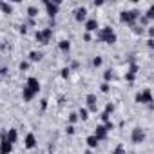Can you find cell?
<instances>
[{
	"mask_svg": "<svg viewBox=\"0 0 154 154\" xmlns=\"http://www.w3.org/2000/svg\"><path fill=\"white\" fill-rule=\"evenodd\" d=\"M98 38L102 42H105V44H116V40H118L114 29H111V27H102L98 31Z\"/></svg>",
	"mask_w": 154,
	"mask_h": 154,
	"instance_id": "1",
	"label": "cell"
},
{
	"mask_svg": "<svg viewBox=\"0 0 154 154\" xmlns=\"http://www.w3.org/2000/svg\"><path fill=\"white\" fill-rule=\"evenodd\" d=\"M140 18V13L136 11V9H131V11H123L122 15H120V20L123 22V24H129V26H134V22Z\"/></svg>",
	"mask_w": 154,
	"mask_h": 154,
	"instance_id": "2",
	"label": "cell"
},
{
	"mask_svg": "<svg viewBox=\"0 0 154 154\" xmlns=\"http://www.w3.org/2000/svg\"><path fill=\"white\" fill-rule=\"evenodd\" d=\"M35 36H36L38 44H44V45H47V44H49V40L53 38V29H51V27H45V29H38Z\"/></svg>",
	"mask_w": 154,
	"mask_h": 154,
	"instance_id": "3",
	"label": "cell"
},
{
	"mask_svg": "<svg viewBox=\"0 0 154 154\" xmlns=\"http://www.w3.org/2000/svg\"><path fill=\"white\" fill-rule=\"evenodd\" d=\"M134 102L136 103H152V93H150V89H143L141 93H136V96H134Z\"/></svg>",
	"mask_w": 154,
	"mask_h": 154,
	"instance_id": "4",
	"label": "cell"
},
{
	"mask_svg": "<svg viewBox=\"0 0 154 154\" xmlns=\"http://www.w3.org/2000/svg\"><path fill=\"white\" fill-rule=\"evenodd\" d=\"M44 6H45V13H47V17H49V18L56 17V15H58V11H60V2H51V0H45Z\"/></svg>",
	"mask_w": 154,
	"mask_h": 154,
	"instance_id": "5",
	"label": "cell"
},
{
	"mask_svg": "<svg viewBox=\"0 0 154 154\" xmlns=\"http://www.w3.org/2000/svg\"><path fill=\"white\" fill-rule=\"evenodd\" d=\"M13 145L6 140V131L0 132V154H11Z\"/></svg>",
	"mask_w": 154,
	"mask_h": 154,
	"instance_id": "6",
	"label": "cell"
},
{
	"mask_svg": "<svg viewBox=\"0 0 154 154\" xmlns=\"http://www.w3.org/2000/svg\"><path fill=\"white\" fill-rule=\"evenodd\" d=\"M26 89L31 91L33 94H38V93H40V82H38V78H35V76H29L27 82H26Z\"/></svg>",
	"mask_w": 154,
	"mask_h": 154,
	"instance_id": "7",
	"label": "cell"
},
{
	"mask_svg": "<svg viewBox=\"0 0 154 154\" xmlns=\"http://www.w3.org/2000/svg\"><path fill=\"white\" fill-rule=\"evenodd\" d=\"M72 15H74V20H76V22H85V20H87V8H84V6L76 8V9L72 11Z\"/></svg>",
	"mask_w": 154,
	"mask_h": 154,
	"instance_id": "8",
	"label": "cell"
},
{
	"mask_svg": "<svg viewBox=\"0 0 154 154\" xmlns=\"http://www.w3.org/2000/svg\"><path fill=\"white\" fill-rule=\"evenodd\" d=\"M131 140H132V143H141V141L145 140V131L140 129V127L132 129V132H131Z\"/></svg>",
	"mask_w": 154,
	"mask_h": 154,
	"instance_id": "9",
	"label": "cell"
},
{
	"mask_svg": "<svg viewBox=\"0 0 154 154\" xmlns=\"http://www.w3.org/2000/svg\"><path fill=\"white\" fill-rule=\"evenodd\" d=\"M84 26H85V33H94L96 29H100V24L96 18H87L84 22Z\"/></svg>",
	"mask_w": 154,
	"mask_h": 154,
	"instance_id": "10",
	"label": "cell"
},
{
	"mask_svg": "<svg viewBox=\"0 0 154 154\" xmlns=\"http://www.w3.org/2000/svg\"><path fill=\"white\" fill-rule=\"evenodd\" d=\"M93 134L98 138V141H103V140H107V136H109V132H107V129L103 127V123L96 125V129H94V132H93Z\"/></svg>",
	"mask_w": 154,
	"mask_h": 154,
	"instance_id": "11",
	"label": "cell"
},
{
	"mask_svg": "<svg viewBox=\"0 0 154 154\" xmlns=\"http://www.w3.org/2000/svg\"><path fill=\"white\" fill-rule=\"evenodd\" d=\"M6 140H8L11 145H15V143L18 141V129H15V127L8 129V131H6Z\"/></svg>",
	"mask_w": 154,
	"mask_h": 154,
	"instance_id": "12",
	"label": "cell"
},
{
	"mask_svg": "<svg viewBox=\"0 0 154 154\" xmlns=\"http://www.w3.org/2000/svg\"><path fill=\"white\" fill-rule=\"evenodd\" d=\"M24 145H26V149H35L36 147V136L33 134V132H27L26 134V138H24Z\"/></svg>",
	"mask_w": 154,
	"mask_h": 154,
	"instance_id": "13",
	"label": "cell"
},
{
	"mask_svg": "<svg viewBox=\"0 0 154 154\" xmlns=\"http://www.w3.org/2000/svg\"><path fill=\"white\" fill-rule=\"evenodd\" d=\"M85 143H87V147L93 150V149H96L98 145H100V141H98V138L94 136V134H91V136H87V140H85Z\"/></svg>",
	"mask_w": 154,
	"mask_h": 154,
	"instance_id": "14",
	"label": "cell"
},
{
	"mask_svg": "<svg viewBox=\"0 0 154 154\" xmlns=\"http://www.w3.org/2000/svg\"><path fill=\"white\" fill-rule=\"evenodd\" d=\"M0 11H2L4 15H11V13H13V6H11V4H8V2H2V0H0Z\"/></svg>",
	"mask_w": 154,
	"mask_h": 154,
	"instance_id": "15",
	"label": "cell"
},
{
	"mask_svg": "<svg viewBox=\"0 0 154 154\" xmlns=\"http://www.w3.org/2000/svg\"><path fill=\"white\" fill-rule=\"evenodd\" d=\"M58 49H60L62 53H69V49H71V42H69V40H60V42H58Z\"/></svg>",
	"mask_w": 154,
	"mask_h": 154,
	"instance_id": "16",
	"label": "cell"
},
{
	"mask_svg": "<svg viewBox=\"0 0 154 154\" xmlns=\"http://www.w3.org/2000/svg\"><path fill=\"white\" fill-rule=\"evenodd\" d=\"M42 56H44V54H42L40 51H31V53L27 54L29 62H40V60H42Z\"/></svg>",
	"mask_w": 154,
	"mask_h": 154,
	"instance_id": "17",
	"label": "cell"
},
{
	"mask_svg": "<svg viewBox=\"0 0 154 154\" xmlns=\"http://www.w3.org/2000/svg\"><path fill=\"white\" fill-rule=\"evenodd\" d=\"M76 114H78V120H82V122H85L87 118H89V111L85 109V107H82L78 112H76Z\"/></svg>",
	"mask_w": 154,
	"mask_h": 154,
	"instance_id": "18",
	"label": "cell"
},
{
	"mask_svg": "<svg viewBox=\"0 0 154 154\" xmlns=\"http://www.w3.org/2000/svg\"><path fill=\"white\" fill-rule=\"evenodd\" d=\"M27 17H29L31 20H33L35 17H38V8H36V6H29V8H27Z\"/></svg>",
	"mask_w": 154,
	"mask_h": 154,
	"instance_id": "19",
	"label": "cell"
},
{
	"mask_svg": "<svg viewBox=\"0 0 154 154\" xmlns=\"http://www.w3.org/2000/svg\"><path fill=\"white\" fill-rule=\"evenodd\" d=\"M35 96H36V94H33L31 91H27V89L24 87V91H22V98H24V102H31Z\"/></svg>",
	"mask_w": 154,
	"mask_h": 154,
	"instance_id": "20",
	"label": "cell"
},
{
	"mask_svg": "<svg viewBox=\"0 0 154 154\" xmlns=\"http://www.w3.org/2000/svg\"><path fill=\"white\" fill-rule=\"evenodd\" d=\"M85 102H87L89 107H91V105H96V94H87V96H85Z\"/></svg>",
	"mask_w": 154,
	"mask_h": 154,
	"instance_id": "21",
	"label": "cell"
},
{
	"mask_svg": "<svg viewBox=\"0 0 154 154\" xmlns=\"http://www.w3.org/2000/svg\"><path fill=\"white\" fill-rule=\"evenodd\" d=\"M145 18H147V20H152V18H154V6H150V8L147 9V13H145Z\"/></svg>",
	"mask_w": 154,
	"mask_h": 154,
	"instance_id": "22",
	"label": "cell"
},
{
	"mask_svg": "<svg viewBox=\"0 0 154 154\" xmlns=\"http://www.w3.org/2000/svg\"><path fill=\"white\" fill-rule=\"evenodd\" d=\"M76 122H78V114H76V112H71V114H69V125H74Z\"/></svg>",
	"mask_w": 154,
	"mask_h": 154,
	"instance_id": "23",
	"label": "cell"
},
{
	"mask_svg": "<svg viewBox=\"0 0 154 154\" xmlns=\"http://www.w3.org/2000/svg\"><path fill=\"white\" fill-rule=\"evenodd\" d=\"M102 63H103V60H102V56H94V58H93V65H94V67H100Z\"/></svg>",
	"mask_w": 154,
	"mask_h": 154,
	"instance_id": "24",
	"label": "cell"
},
{
	"mask_svg": "<svg viewBox=\"0 0 154 154\" xmlns=\"http://www.w3.org/2000/svg\"><path fill=\"white\" fill-rule=\"evenodd\" d=\"M103 80H105L107 84H109V80H112V71H111V69H107V71H105V74H103Z\"/></svg>",
	"mask_w": 154,
	"mask_h": 154,
	"instance_id": "25",
	"label": "cell"
},
{
	"mask_svg": "<svg viewBox=\"0 0 154 154\" xmlns=\"http://www.w3.org/2000/svg\"><path fill=\"white\" fill-rule=\"evenodd\" d=\"M60 74H62V78H69V74H71V69H69V67H63V69L60 71Z\"/></svg>",
	"mask_w": 154,
	"mask_h": 154,
	"instance_id": "26",
	"label": "cell"
},
{
	"mask_svg": "<svg viewBox=\"0 0 154 154\" xmlns=\"http://www.w3.org/2000/svg\"><path fill=\"white\" fill-rule=\"evenodd\" d=\"M100 91H102V93H109V91H111V85H109L107 82H103V84L100 85Z\"/></svg>",
	"mask_w": 154,
	"mask_h": 154,
	"instance_id": "27",
	"label": "cell"
},
{
	"mask_svg": "<svg viewBox=\"0 0 154 154\" xmlns=\"http://www.w3.org/2000/svg\"><path fill=\"white\" fill-rule=\"evenodd\" d=\"M112 154H127L125 152V149H123V145H118L114 150H112Z\"/></svg>",
	"mask_w": 154,
	"mask_h": 154,
	"instance_id": "28",
	"label": "cell"
},
{
	"mask_svg": "<svg viewBox=\"0 0 154 154\" xmlns=\"http://www.w3.org/2000/svg\"><path fill=\"white\" fill-rule=\"evenodd\" d=\"M112 111H114V105H112V103H107V105H105V111H103V112L111 116V112H112Z\"/></svg>",
	"mask_w": 154,
	"mask_h": 154,
	"instance_id": "29",
	"label": "cell"
},
{
	"mask_svg": "<svg viewBox=\"0 0 154 154\" xmlns=\"http://www.w3.org/2000/svg\"><path fill=\"white\" fill-rule=\"evenodd\" d=\"M18 69H20V71H27V69H29V62H20Z\"/></svg>",
	"mask_w": 154,
	"mask_h": 154,
	"instance_id": "30",
	"label": "cell"
},
{
	"mask_svg": "<svg viewBox=\"0 0 154 154\" xmlns=\"http://www.w3.org/2000/svg\"><path fill=\"white\" fill-rule=\"evenodd\" d=\"M100 120H102L103 123H107V122L111 120V116H109V114H105V112H100Z\"/></svg>",
	"mask_w": 154,
	"mask_h": 154,
	"instance_id": "31",
	"label": "cell"
},
{
	"mask_svg": "<svg viewBox=\"0 0 154 154\" xmlns=\"http://www.w3.org/2000/svg\"><path fill=\"white\" fill-rule=\"evenodd\" d=\"M65 132H67V134H74V132H76V131H74V125H67Z\"/></svg>",
	"mask_w": 154,
	"mask_h": 154,
	"instance_id": "32",
	"label": "cell"
},
{
	"mask_svg": "<svg viewBox=\"0 0 154 154\" xmlns=\"http://www.w3.org/2000/svg\"><path fill=\"white\" fill-rule=\"evenodd\" d=\"M20 33H22V35H26V33H27V26H26V24H24V26H20Z\"/></svg>",
	"mask_w": 154,
	"mask_h": 154,
	"instance_id": "33",
	"label": "cell"
},
{
	"mask_svg": "<svg viewBox=\"0 0 154 154\" xmlns=\"http://www.w3.org/2000/svg\"><path fill=\"white\" fill-rule=\"evenodd\" d=\"M147 45L152 49V47H154V40H152V38H149V40H147Z\"/></svg>",
	"mask_w": 154,
	"mask_h": 154,
	"instance_id": "34",
	"label": "cell"
},
{
	"mask_svg": "<svg viewBox=\"0 0 154 154\" xmlns=\"http://www.w3.org/2000/svg\"><path fill=\"white\" fill-rule=\"evenodd\" d=\"M87 111H91V112H96V111H98V105H91Z\"/></svg>",
	"mask_w": 154,
	"mask_h": 154,
	"instance_id": "35",
	"label": "cell"
},
{
	"mask_svg": "<svg viewBox=\"0 0 154 154\" xmlns=\"http://www.w3.org/2000/svg\"><path fill=\"white\" fill-rule=\"evenodd\" d=\"M154 36V27H149V38H152Z\"/></svg>",
	"mask_w": 154,
	"mask_h": 154,
	"instance_id": "36",
	"label": "cell"
},
{
	"mask_svg": "<svg viewBox=\"0 0 154 154\" xmlns=\"http://www.w3.org/2000/svg\"><path fill=\"white\" fill-rule=\"evenodd\" d=\"M84 40L89 42V40H91V33H85V35H84Z\"/></svg>",
	"mask_w": 154,
	"mask_h": 154,
	"instance_id": "37",
	"label": "cell"
},
{
	"mask_svg": "<svg viewBox=\"0 0 154 154\" xmlns=\"http://www.w3.org/2000/svg\"><path fill=\"white\" fill-rule=\"evenodd\" d=\"M47 109V100H42V111H45Z\"/></svg>",
	"mask_w": 154,
	"mask_h": 154,
	"instance_id": "38",
	"label": "cell"
},
{
	"mask_svg": "<svg viewBox=\"0 0 154 154\" xmlns=\"http://www.w3.org/2000/svg\"><path fill=\"white\" fill-rule=\"evenodd\" d=\"M84 154H93V150H91V149H87V150H85Z\"/></svg>",
	"mask_w": 154,
	"mask_h": 154,
	"instance_id": "39",
	"label": "cell"
},
{
	"mask_svg": "<svg viewBox=\"0 0 154 154\" xmlns=\"http://www.w3.org/2000/svg\"><path fill=\"white\" fill-rule=\"evenodd\" d=\"M127 154H136V152H127Z\"/></svg>",
	"mask_w": 154,
	"mask_h": 154,
	"instance_id": "40",
	"label": "cell"
},
{
	"mask_svg": "<svg viewBox=\"0 0 154 154\" xmlns=\"http://www.w3.org/2000/svg\"><path fill=\"white\" fill-rule=\"evenodd\" d=\"M0 69H2V67H0Z\"/></svg>",
	"mask_w": 154,
	"mask_h": 154,
	"instance_id": "41",
	"label": "cell"
}]
</instances>
